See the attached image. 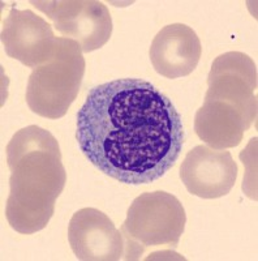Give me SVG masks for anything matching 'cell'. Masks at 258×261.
I'll list each match as a JSON object with an SVG mask.
<instances>
[{
  "label": "cell",
  "instance_id": "1",
  "mask_svg": "<svg viewBox=\"0 0 258 261\" xmlns=\"http://www.w3.org/2000/svg\"><path fill=\"white\" fill-rule=\"evenodd\" d=\"M184 137L175 105L141 79L94 86L76 116L83 155L107 176L131 186L166 175L180 157Z\"/></svg>",
  "mask_w": 258,
  "mask_h": 261
},
{
  "label": "cell",
  "instance_id": "2",
  "mask_svg": "<svg viewBox=\"0 0 258 261\" xmlns=\"http://www.w3.org/2000/svg\"><path fill=\"white\" fill-rule=\"evenodd\" d=\"M6 151L11 171L7 221L20 234L41 231L67 183L59 143L47 129L29 125L13 135Z\"/></svg>",
  "mask_w": 258,
  "mask_h": 261
},
{
  "label": "cell",
  "instance_id": "3",
  "mask_svg": "<svg viewBox=\"0 0 258 261\" xmlns=\"http://www.w3.org/2000/svg\"><path fill=\"white\" fill-rule=\"evenodd\" d=\"M85 74V59L77 42L58 37V45L48 60L30 73L26 103L37 115L59 119L77 98Z\"/></svg>",
  "mask_w": 258,
  "mask_h": 261
},
{
  "label": "cell",
  "instance_id": "4",
  "mask_svg": "<svg viewBox=\"0 0 258 261\" xmlns=\"http://www.w3.org/2000/svg\"><path fill=\"white\" fill-rule=\"evenodd\" d=\"M187 214L180 200L164 191L146 192L133 200L122 226L124 260H138L150 247L176 248L184 234Z\"/></svg>",
  "mask_w": 258,
  "mask_h": 261
},
{
  "label": "cell",
  "instance_id": "5",
  "mask_svg": "<svg viewBox=\"0 0 258 261\" xmlns=\"http://www.w3.org/2000/svg\"><path fill=\"white\" fill-rule=\"evenodd\" d=\"M45 13L64 38L80 45L82 53L103 47L112 34L110 11L97 0H46L30 2Z\"/></svg>",
  "mask_w": 258,
  "mask_h": 261
},
{
  "label": "cell",
  "instance_id": "6",
  "mask_svg": "<svg viewBox=\"0 0 258 261\" xmlns=\"http://www.w3.org/2000/svg\"><path fill=\"white\" fill-rule=\"evenodd\" d=\"M205 99H219L236 107L252 124L257 119V65L240 51L224 53L214 60Z\"/></svg>",
  "mask_w": 258,
  "mask_h": 261
},
{
  "label": "cell",
  "instance_id": "7",
  "mask_svg": "<svg viewBox=\"0 0 258 261\" xmlns=\"http://www.w3.org/2000/svg\"><path fill=\"white\" fill-rule=\"evenodd\" d=\"M2 43L9 58L34 69L50 59L58 37L47 21L33 11L12 8L3 21Z\"/></svg>",
  "mask_w": 258,
  "mask_h": 261
},
{
  "label": "cell",
  "instance_id": "8",
  "mask_svg": "<svg viewBox=\"0 0 258 261\" xmlns=\"http://www.w3.org/2000/svg\"><path fill=\"white\" fill-rule=\"evenodd\" d=\"M180 179L188 192L201 199L228 195L238 179V165L227 150L197 145L188 151L180 167Z\"/></svg>",
  "mask_w": 258,
  "mask_h": 261
},
{
  "label": "cell",
  "instance_id": "9",
  "mask_svg": "<svg viewBox=\"0 0 258 261\" xmlns=\"http://www.w3.org/2000/svg\"><path fill=\"white\" fill-rule=\"evenodd\" d=\"M68 242L81 261H119L124 257V238L107 214L82 208L72 216Z\"/></svg>",
  "mask_w": 258,
  "mask_h": 261
},
{
  "label": "cell",
  "instance_id": "10",
  "mask_svg": "<svg viewBox=\"0 0 258 261\" xmlns=\"http://www.w3.org/2000/svg\"><path fill=\"white\" fill-rule=\"evenodd\" d=\"M198 36L185 24H171L157 33L149 50L153 68L166 79H180L192 73L201 59Z\"/></svg>",
  "mask_w": 258,
  "mask_h": 261
},
{
  "label": "cell",
  "instance_id": "11",
  "mask_svg": "<svg viewBox=\"0 0 258 261\" xmlns=\"http://www.w3.org/2000/svg\"><path fill=\"white\" fill-rule=\"evenodd\" d=\"M250 125L236 107L219 99H205L194 116L196 135L215 150L238 146Z\"/></svg>",
  "mask_w": 258,
  "mask_h": 261
}]
</instances>
